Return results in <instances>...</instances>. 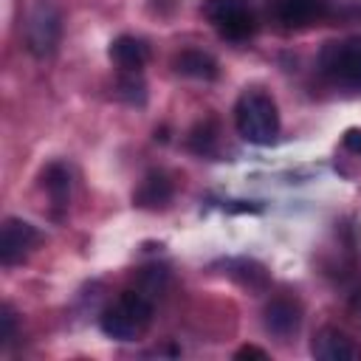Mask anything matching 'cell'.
<instances>
[{
  "mask_svg": "<svg viewBox=\"0 0 361 361\" xmlns=\"http://www.w3.org/2000/svg\"><path fill=\"white\" fill-rule=\"evenodd\" d=\"M234 124L243 141L265 147L279 135V110L276 102L262 90H245L234 107Z\"/></svg>",
  "mask_w": 361,
  "mask_h": 361,
  "instance_id": "6da1fadb",
  "label": "cell"
},
{
  "mask_svg": "<svg viewBox=\"0 0 361 361\" xmlns=\"http://www.w3.org/2000/svg\"><path fill=\"white\" fill-rule=\"evenodd\" d=\"M152 322V299L141 290H124L110 307L102 310L99 327L116 341H135Z\"/></svg>",
  "mask_w": 361,
  "mask_h": 361,
  "instance_id": "7a4b0ae2",
  "label": "cell"
},
{
  "mask_svg": "<svg viewBox=\"0 0 361 361\" xmlns=\"http://www.w3.org/2000/svg\"><path fill=\"white\" fill-rule=\"evenodd\" d=\"M319 71L330 85L361 93V37L324 42L319 54Z\"/></svg>",
  "mask_w": 361,
  "mask_h": 361,
  "instance_id": "3957f363",
  "label": "cell"
},
{
  "mask_svg": "<svg viewBox=\"0 0 361 361\" xmlns=\"http://www.w3.org/2000/svg\"><path fill=\"white\" fill-rule=\"evenodd\" d=\"M200 11L228 42H245L257 31V14L248 0H203Z\"/></svg>",
  "mask_w": 361,
  "mask_h": 361,
  "instance_id": "277c9868",
  "label": "cell"
},
{
  "mask_svg": "<svg viewBox=\"0 0 361 361\" xmlns=\"http://www.w3.org/2000/svg\"><path fill=\"white\" fill-rule=\"evenodd\" d=\"M62 39V14L51 0H37L25 17V48L34 59H51Z\"/></svg>",
  "mask_w": 361,
  "mask_h": 361,
  "instance_id": "5b68a950",
  "label": "cell"
},
{
  "mask_svg": "<svg viewBox=\"0 0 361 361\" xmlns=\"http://www.w3.org/2000/svg\"><path fill=\"white\" fill-rule=\"evenodd\" d=\"M268 11L274 23L285 31H302L322 23L330 11L327 0H271Z\"/></svg>",
  "mask_w": 361,
  "mask_h": 361,
  "instance_id": "8992f818",
  "label": "cell"
},
{
  "mask_svg": "<svg viewBox=\"0 0 361 361\" xmlns=\"http://www.w3.org/2000/svg\"><path fill=\"white\" fill-rule=\"evenodd\" d=\"M39 243V231L37 226H31L28 220L23 217H8L3 223V231H0V262L6 268L17 265L20 259H25V254Z\"/></svg>",
  "mask_w": 361,
  "mask_h": 361,
  "instance_id": "52a82bcc",
  "label": "cell"
},
{
  "mask_svg": "<svg viewBox=\"0 0 361 361\" xmlns=\"http://www.w3.org/2000/svg\"><path fill=\"white\" fill-rule=\"evenodd\" d=\"M310 353L319 361H361V344L338 327H322L310 341Z\"/></svg>",
  "mask_w": 361,
  "mask_h": 361,
  "instance_id": "ba28073f",
  "label": "cell"
},
{
  "mask_svg": "<svg viewBox=\"0 0 361 361\" xmlns=\"http://www.w3.org/2000/svg\"><path fill=\"white\" fill-rule=\"evenodd\" d=\"M262 322H265V330L279 336V338H288L299 330L302 324V310L293 299H285V296H276L265 305L262 310Z\"/></svg>",
  "mask_w": 361,
  "mask_h": 361,
  "instance_id": "9c48e42d",
  "label": "cell"
},
{
  "mask_svg": "<svg viewBox=\"0 0 361 361\" xmlns=\"http://www.w3.org/2000/svg\"><path fill=\"white\" fill-rule=\"evenodd\" d=\"M110 59L121 73H141V68L149 59V48L144 39L133 37V34H121L110 42Z\"/></svg>",
  "mask_w": 361,
  "mask_h": 361,
  "instance_id": "30bf717a",
  "label": "cell"
},
{
  "mask_svg": "<svg viewBox=\"0 0 361 361\" xmlns=\"http://www.w3.org/2000/svg\"><path fill=\"white\" fill-rule=\"evenodd\" d=\"M169 197H172V183L164 172H149L141 180V186L133 192V203L141 209H161L169 203Z\"/></svg>",
  "mask_w": 361,
  "mask_h": 361,
  "instance_id": "8fae6325",
  "label": "cell"
},
{
  "mask_svg": "<svg viewBox=\"0 0 361 361\" xmlns=\"http://www.w3.org/2000/svg\"><path fill=\"white\" fill-rule=\"evenodd\" d=\"M175 71L183 73V76H192V79H217V62L214 56H209L206 51H197V48H186L175 56Z\"/></svg>",
  "mask_w": 361,
  "mask_h": 361,
  "instance_id": "7c38bea8",
  "label": "cell"
},
{
  "mask_svg": "<svg viewBox=\"0 0 361 361\" xmlns=\"http://www.w3.org/2000/svg\"><path fill=\"white\" fill-rule=\"evenodd\" d=\"M42 186H45L51 203H54L56 209H65L68 200H71V186H73V180H71V169H68L65 164L54 161V164L42 172Z\"/></svg>",
  "mask_w": 361,
  "mask_h": 361,
  "instance_id": "4fadbf2b",
  "label": "cell"
},
{
  "mask_svg": "<svg viewBox=\"0 0 361 361\" xmlns=\"http://www.w3.org/2000/svg\"><path fill=\"white\" fill-rule=\"evenodd\" d=\"M228 276H234L240 285H248L254 290L268 285L265 268L259 262H254V259H234V262H228Z\"/></svg>",
  "mask_w": 361,
  "mask_h": 361,
  "instance_id": "5bb4252c",
  "label": "cell"
},
{
  "mask_svg": "<svg viewBox=\"0 0 361 361\" xmlns=\"http://www.w3.org/2000/svg\"><path fill=\"white\" fill-rule=\"evenodd\" d=\"M116 87H118V90H116L118 99L127 102V104H133V107H141V104L147 102V85L141 82L138 73H121Z\"/></svg>",
  "mask_w": 361,
  "mask_h": 361,
  "instance_id": "9a60e30c",
  "label": "cell"
},
{
  "mask_svg": "<svg viewBox=\"0 0 361 361\" xmlns=\"http://www.w3.org/2000/svg\"><path fill=\"white\" fill-rule=\"evenodd\" d=\"M214 141H217V130H214V124H212V121H203V124H197V127L192 130V138H189L192 149H195V152H200V155L212 152Z\"/></svg>",
  "mask_w": 361,
  "mask_h": 361,
  "instance_id": "2e32d148",
  "label": "cell"
},
{
  "mask_svg": "<svg viewBox=\"0 0 361 361\" xmlns=\"http://www.w3.org/2000/svg\"><path fill=\"white\" fill-rule=\"evenodd\" d=\"M0 324H3V330H0V347H8L14 341V336H17V316H14V310L8 305L0 307Z\"/></svg>",
  "mask_w": 361,
  "mask_h": 361,
  "instance_id": "e0dca14e",
  "label": "cell"
},
{
  "mask_svg": "<svg viewBox=\"0 0 361 361\" xmlns=\"http://www.w3.org/2000/svg\"><path fill=\"white\" fill-rule=\"evenodd\" d=\"M341 147L353 155H361V127H347L341 135Z\"/></svg>",
  "mask_w": 361,
  "mask_h": 361,
  "instance_id": "ac0fdd59",
  "label": "cell"
},
{
  "mask_svg": "<svg viewBox=\"0 0 361 361\" xmlns=\"http://www.w3.org/2000/svg\"><path fill=\"white\" fill-rule=\"evenodd\" d=\"M234 358H237V361H243V358H259V361H265V358H268V353H265L262 347L245 344V347H240V350L234 353Z\"/></svg>",
  "mask_w": 361,
  "mask_h": 361,
  "instance_id": "d6986e66",
  "label": "cell"
},
{
  "mask_svg": "<svg viewBox=\"0 0 361 361\" xmlns=\"http://www.w3.org/2000/svg\"><path fill=\"white\" fill-rule=\"evenodd\" d=\"M358 307H361V302H358Z\"/></svg>",
  "mask_w": 361,
  "mask_h": 361,
  "instance_id": "ffe728a7",
  "label": "cell"
}]
</instances>
